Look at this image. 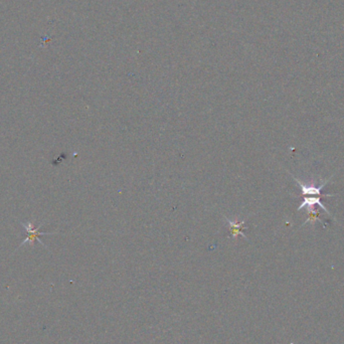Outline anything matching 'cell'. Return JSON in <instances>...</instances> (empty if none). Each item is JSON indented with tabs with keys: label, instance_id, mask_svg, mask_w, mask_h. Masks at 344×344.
<instances>
[{
	"label": "cell",
	"instance_id": "cell-1",
	"mask_svg": "<svg viewBox=\"0 0 344 344\" xmlns=\"http://www.w3.org/2000/svg\"><path fill=\"white\" fill-rule=\"evenodd\" d=\"M20 222V225H22L27 232V237L22 242V244L19 245V248L24 246L25 244H26V242H29L30 245H33V242L35 240H38L40 242V245H44V242L39 239V236H44V235H53L54 233H46V232H39V228L35 229L34 226H33V222L31 221H27V222H23V221H19ZM46 247V246H45Z\"/></svg>",
	"mask_w": 344,
	"mask_h": 344
},
{
	"label": "cell",
	"instance_id": "cell-2",
	"mask_svg": "<svg viewBox=\"0 0 344 344\" xmlns=\"http://www.w3.org/2000/svg\"><path fill=\"white\" fill-rule=\"evenodd\" d=\"M292 177L294 178V180L297 182V184L300 185L303 195H315V196H320V197L321 196H332V194H322L321 193L322 188L328 184V180L326 182H324V184H323L320 186H315L314 185H304V184H303V182H301L298 178L294 177L293 175H292Z\"/></svg>",
	"mask_w": 344,
	"mask_h": 344
},
{
	"label": "cell",
	"instance_id": "cell-3",
	"mask_svg": "<svg viewBox=\"0 0 344 344\" xmlns=\"http://www.w3.org/2000/svg\"><path fill=\"white\" fill-rule=\"evenodd\" d=\"M316 205H317V206H319V207H320L322 210H324V212H325L326 213L330 214V213H329V212L327 211V209H326L324 206L322 205L320 196H313V197H308V196H305V197H304V199H303V201L301 202L300 207L298 208V211L302 210L303 208H307L308 212L310 213V212H313V210L315 209V206H316Z\"/></svg>",
	"mask_w": 344,
	"mask_h": 344
},
{
	"label": "cell",
	"instance_id": "cell-4",
	"mask_svg": "<svg viewBox=\"0 0 344 344\" xmlns=\"http://www.w3.org/2000/svg\"><path fill=\"white\" fill-rule=\"evenodd\" d=\"M228 222H229L230 226H231L232 233H233V236H234V237H237V236L239 235V234H240L242 237H244V238L246 237L244 234L241 233V226L245 224V221L240 222V224H237V222H233V221H231V220H228Z\"/></svg>",
	"mask_w": 344,
	"mask_h": 344
}]
</instances>
